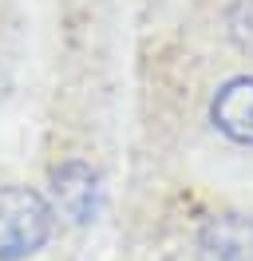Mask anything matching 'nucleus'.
<instances>
[{"label":"nucleus","mask_w":253,"mask_h":261,"mask_svg":"<svg viewBox=\"0 0 253 261\" xmlns=\"http://www.w3.org/2000/svg\"><path fill=\"white\" fill-rule=\"evenodd\" d=\"M56 210L28 186H0V261H24L52 238Z\"/></svg>","instance_id":"f257e3e1"},{"label":"nucleus","mask_w":253,"mask_h":261,"mask_svg":"<svg viewBox=\"0 0 253 261\" xmlns=\"http://www.w3.org/2000/svg\"><path fill=\"white\" fill-rule=\"evenodd\" d=\"M52 202L67 222H91L103 202V186H99V170L87 166L83 159H67L52 170Z\"/></svg>","instance_id":"f03ea898"},{"label":"nucleus","mask_w":253,"mask_h":261,"mask_svg":"<svg viewBox=\"0 0 253 261\" xmlns=\"http://www.w3.org/2000/svg\"><path fill=\"white\" fill-rule=\"evenodd\" d=\"M198 261H253V214H214L198 229Z\"/></svg>","instance_id":"7ed1b4c3"},{"label":"nucleus","mask_w":253,"mask_h":261,"mask_svg":"<svg viewBox=\"0 0 253 261\" xmlns=\"http://www.w3.org/2000/svg\"><path fill=\"white\" fill-rule=\"evenodd\" d=\"M210 119H214V127L230 143L253 147V75H241V80L225 83L218 95H214Z\"/></svg>","instance_id":"20e7f679"},{"label":"nucleus","mask_w":253,"mask_h":261,"mask_svg":"<svg viewBox=\"0 0 253 261\" xmlns=\"http://www.w3.org/2000/svg\"><path fill=\"white\" fill-rule=\"evenodd\" d=\"M230 36L237 40V48L253 51V0H237L230 8Z\"/></svg>","instance_id":"39448f33"}]
</instances>
